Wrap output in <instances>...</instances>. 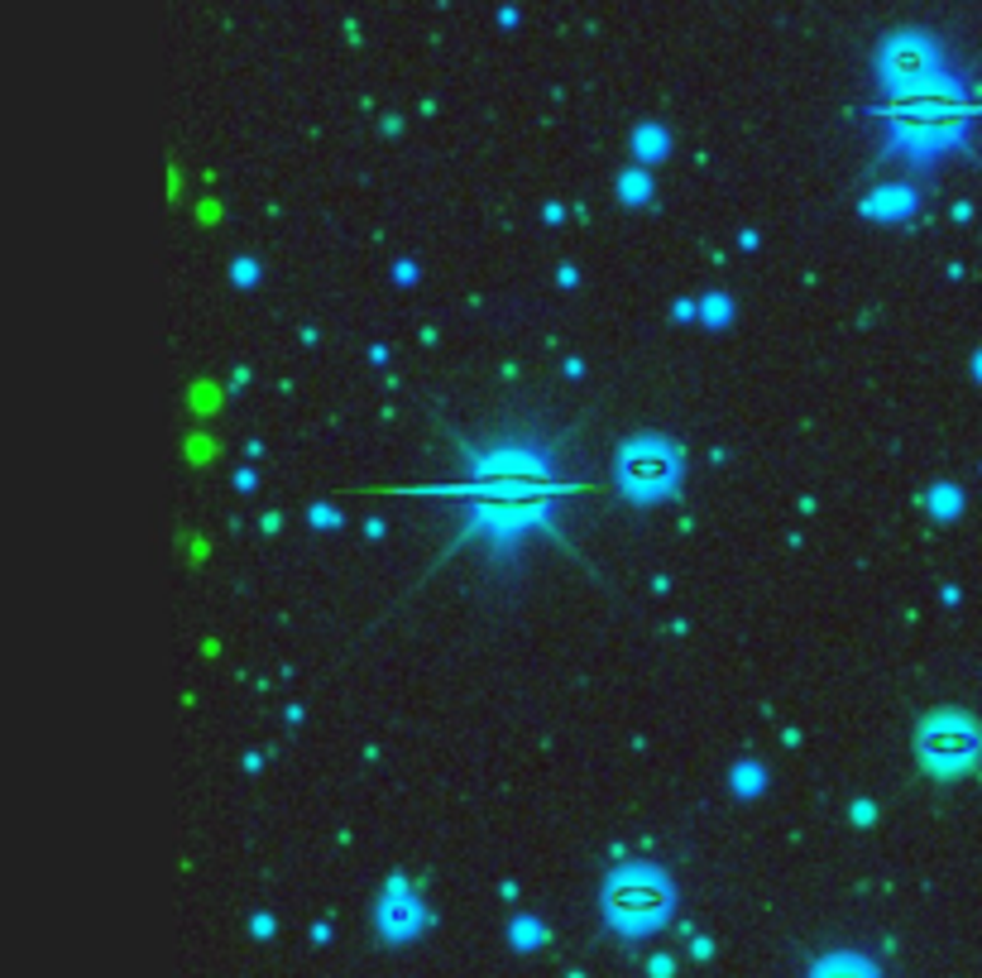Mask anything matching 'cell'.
I'll return each mask as SVG.
<instances>
[{"label":"cell","mask_w":982,"mask_h":978,"mask_svg":"<svg viewBox=\"0 0 982 978\" xmlns=\"http://www.w3.org/2000/svg\"><path fill=\"white\" fill-rule=\"evenodd\" d=\"M982 106L968 101V82L954 68H944L939 77L920 82V87L892 96L887 106V159H906L911 168H930L944 154L968 149V130Z\"/></svg>","instance_id":"obj_1"},{"label":"cell","mask_w":982,"mask_h":978,"mask_svg":"<svg viewBox=\"0 0 982 978\" xmlns=\"http://www.w3.org/2000/svg\"><path fill=\"white\" fill-rule=\"evenodd\" d=\"M556 494L551 466L532 451H513L499 446L489 461H480L475 485H470V504H475V533L489 538V547H513L523 533L547 518V499Z\"/></svg>","instance_id":"obj_2"},{"label":"cell","mask_w":982,"mask_h":978,"mask_svg":"<svg viewBox=\"0 0 982 978\" xmlns=\"http://www.w3.org/2000/svg\"><path fill=\"white\" fill-rule=\"evenodd\" d=\"M599 907L618 940H652L676 916V883L657 864H618L604 878Z\"/></svg>","instance_id":"obj_3"},{"label":"cell","mask_w":982,"mask_h":978,"mask_svg":"<svg viewBox=\"0 0 982 978\" xmlns=\"http://www.w3.org/2000/svg\"><path fill=\"white\" fill-rule=\"evenodd\" d=\"M686 456L666 437H633L618 451V490L628 504H662L681 490Z\"/></svg>","instance_id":"obj_4"},{"label":"cell","mask_w":982,"mask_h":978,"mask_svg":"<svg viewBox=\"0 0 982 978\" xmlns=\"http://www.w3.org/2000/svg\"><path fill=\"white\" fill-rule=\"evenodd\" d=\"M944 68H954L949 53H944V44L925 29H896L877 48V82L887 96L911 92V87H920V82L939 77Z\"/></svg>","instance_id":"obj_5"},{"label":"cell","mask_w":982,"mask_h":978,"mask_svg":"<svg viewBox=\"0 0 982 978\" xmlns=\"http://www.w3.org/2000/svg\"><path fill=\"white\" fill-rule=\"evenodd\" d=\"M920 768L935 772V777H954V772L973 768L978 748H982V729L968 715H954V710H944V715H930L925 724H920Z\"/></svg>","instance_id":"obj_6"},{"label":"cell","mask_w":982,"mask_h":978,"mask_svg":"<svg viewBox=\"0 0 982 978\" xmlns=\"http://www.w3.org/2000/svg\"><path fill=\"white\" fill-rule=\"evenodd\" d=\"M427 907H422V897L408 888L403 873L389 878V888H384L379 897V916H374V926H379V940L384 945H408V940H417L422 931H427Z\"/></svg>","instance_id":"obj_7"},{"label":"cell","mask_w":982,"mask_h":978,"mask_svg":"<svg viewBox=\"0 0 982 978\" xmlns=\"http://www.w3.org/2000/svg\"><path fill=\"white\" fill-rule=\"evenodd\" d=\"M920 212V192L911 183H877L863 197V216L868 221H882V226H901L911 221Z\"/></svg>","instance_id":"obj_8"},{"label":"cell","mask_w":982,"mask_h":978,"mask_svg":"<svg viewBox=\"0 0 982 978\" xmlns=\"http://www.w3.org/2000/svg\"><path fill=\"white\" fill-rule=\"evenodd\" d=\"M810 978H882L877 959L858 955V950H829L810 964Z\"/></svg>","instance_id":"obj_9"},{"label":"cell","mask_w":982,"mask_h":978,"mask_svg":"<svg viewBox=\"0 0 982 978\" xmlns=\"http://www.w3.org/2000/svg\"><path fill=\"white\" fill-rule=\"evenodd\" d=\"M729 787H734V796H743V801H757V796L767 792V768H762L757 758H738L729 768Z\"/></svg>","instance_id":"obj_10"},{"label":"cell","mask_w":982,"mask_h":978,"mask_svg":"<svg viewBox=\"0 0 982 978\" xmlns=\"http://www.w3.org/2000/svg\"><path fill=\"white\" fill-rule=\"evenodd\" d=\"M508 945H513L518 955H532V950L547 945V926H542L532 911H518L513 921H508Z\"/></svg>","instance_id":"obj_11"},{"label":"cell","mask_w":982,"mask_h":978,"mask_svg":"<svg viewBox=\"0 0 982 978\" xmlns=\"http://www.w3.org/2000/svg\"><path fill=\"white\" fill-rule=\"evenodd\" d=\"M633 154H638V164H662L666 154H671V135H666L662 125H638L633 130Z\"/></svg>","instance_id":"obj_12"},{"label":"cell","mask_w":982,"mask_h":978,"mask_svg":"<svg viewBox=\"0 0 982 978\" xmlns=\"http://www.w3.org/2000/svg\"><path fill=\"white\" fill-rule=\"evenodd\" d=\"M618 197H623V207H647L652 202V173L647 168H628V173L618 178Z\"/></svg>","instance_id":"obj_13"},{"label":"cell","mask_w":982,"mask_h":978,"mask_svg":"<svg viewBox=\"0 0 982 978\" xmlns=\"http://www.w3.org/2000/svg\"><path fill=\"white\" fill-rule=\"evenodd\" d=\"M925 509H930L935 523H949V518H959V509H963V494L954 485H935L925 494Z\"/></svg>","instance_id":"obj_14"},{"label":"cell","mask_w":982,"mask_h":978,"mask_svg":"<svg viewBox=\"0 0 982 978\" xmlns=\"http://www.w3.org/2000/svg\"><path fill=\"white\" fill-rule=\"evenodd\" d=\"M700 322L710 326V331H719V326H729L734 322V303L724 293H710L705 303H700Z\"/></svg>","instance_id":"obj_15"},{"label":"cell","mask_w":982,"mask_h":978,"mask_svg":"<svg viewBox=\"0 0 982 978\" xmlns=\"http://www.w3.org/2000/svg\"><path fill=\"white\" fill-rule=\"evenodd\" d=\"M254 279H259V264H254V259H235V264H230V283L250 288Z\"/></svg>","instance_id":"obj_16"},{"label":"cell","mask_w":982,"mask_h":978,"mask_svg":"<svg viewBox=\"0 0 982 978\" xmlns=\"http://www.w3.org/2000/svg\"><path fill=\"white\" fill-rule=\"evenodd\" d=\"M848 820H853V825H872V820H877V806H872V801H853Z\"/></svg>","instance_id":"obj_17"},{"label":"cell","mask_w":982,"mask_h":978,"mask_svg":"<svg viewBox=\"0 0 982 978\" xmlns=\"http://www.w3.org/2000/svg\"><path fill=\"white\" fill-rule=\"evenodd\" d=\"M647 974H652V978H671V974H676V959H671V955H657V959L647 964Z\"/></svg>","instance_id":"obj_18"},{"label":"cell","mask_w":982,"mask_h":978,"mask_svg":"<svg viewBox=\"0 0 982 978\" xmlns=\"http://www.w3.org/2000/svg\"><path fill=\"white\" fill-rule=\"evenodd\" d=\"M307 518H312V523H322V528H336V523H341V518H336L331 509H326V504H317V509H312Z\"/></svg>","instance_id":"obj_19"},{"label":"cell","mask_w":982,"mask_h":978,"mask_svg":"<svg viewBox=\"0 0 982 978\" xmlns=\"http://www.w3.org/2000/svg\"><path fill=\"white\" fill-rule=\"evenodd\" d=\"M254 935H274V921H269V916H254Z\"/></svg>","instance_id":"obj_20"}]
</instances>
